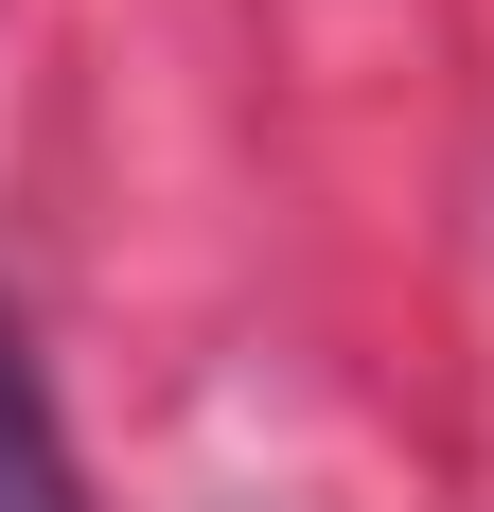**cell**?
<instances>
[{"mask_svg":"<svg viewBox=\"0 0 494 512\" xmlns=\"http://www.w3.org/2000/svg\"><path fill=\"white\" fill-rule=\"evenodd\" d=\"M0 512H89V477H71V424H53L36 354H18V318H0Z\"/></svg>","mask_w":494,"mask_h":512,"instance_id":"1","label":"cell"}]
</instances>
